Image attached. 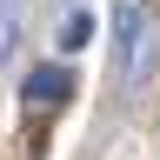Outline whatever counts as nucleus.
<instances>
[{"label": "nucleus", "instance_id": "nucleus-1", "mask_svg": "<svg viewBox=\"0 0 160 160\" xmlns=\"http://www.w3.org/2000/svg\"><path fill=\"white\" fill-rule=\"evenodd\" d=\"M113 40H120V87H127V93H133V87H147L153 53H160L147 0H120V7H113Z\"/></svg>", "mask_w": 160, "mask_h": 160}, {"label": "nucleus", "instance_id": "nucleus-2", "mask_svg": "<svg viewBox=\"0 0 160 160\" xmlns=\"http://www.w3.org/2000/svg\"><path fill=\"white\" fill-rule=\"evenodd\" d=\"M20 93H27V107H33V113H47V107H60V100L73 93V73L60 67V60H47V67H33L27 80H20Z\"/></svg>", "mask_w": 160, "mask_h": 160}, {"label": "nucleus", "instance_id": "nucleus-3", "mask_svg": "<svg viewBox=\"0 0 160 160\" xmlns=\"http://www.w3.org/2000/svg\"><path fill=\"white\" fill-rule=\"evenodd\" d=\"M20 27H27V20H20V0H0V67L13 60V47H20Z\"/></svg>", "mask_w": 160, "mask_h": 160}, {"label": "nucleus", "instance_id": "nucleus-4", "mask_svg": "<svg viewBox=\"0 0 160 160\" xmlns=\"http://www.w3.org/2000/svg\"><path fill=\"white\" fill-rule=\"evenodd\" d=\"M87 33H93V20H87V13H73V20H67V27H60V47H67V53H73V47H80V40H87Z\"/></svg>", "mask_w": 160, "mask_h": 160}]
</instances>
